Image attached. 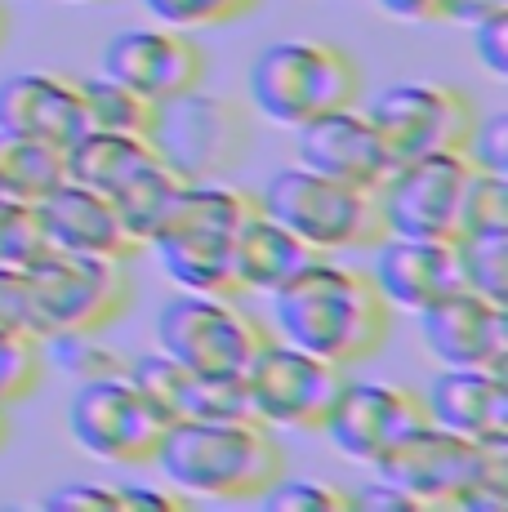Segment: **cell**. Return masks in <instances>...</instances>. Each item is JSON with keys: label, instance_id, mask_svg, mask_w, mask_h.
Listing matches in <instances>:
<instances>
[{"label": "cell", "instance_id": "1", "mask_svg": "<svg viewBox=\"0 0 508 512\" xmlns=\"http://www.w3.org/2000/svg\"><path fill=\"white\" fill-rule=\"evenodd\" d=\"M268 303L277 339L344 370H357L375 357L393 330V308L379 299L366 268L335 263V254H317L304 272L272 290Z\"/></svg>", "mask_w": 508, "mask_h": 512}, {"label": "cell", "instance_id": "2", "mask_svg": "<svg viewBox=\"0 0 508 512\" xmlns=\"http://www.w3.org/2000/svg\"><path fill=\"white\" fill-rule=\"evenodd\" d=\"M156 472L188 499H259L286 472L277 432L254 415L174 419L156 450Z\"/></svg>", "mask_w": 508, "mask_h": 512}, {"label": "cell", "instance_id": "3", "mask_svg": "<svg viewBox=\"0 0 508 512\" xmlns=\"http://www.w3.org/2000/svg\"><path fill=\"white\" fill-rule=\"evenodd\" d=\"M370 472L406 490L419 512L508 508V446H477V441L442 432L433 423H419L415 432H406Z\"/></svg>", "mask_w": 508, "mask_h": 512}, {"label": "cell", "instance_id": "4", "mask_svg": "<svg viewBox=\"0 0 508 512\" xmlns=\"http://www.w3.org/2000/svg\"><path fill=\"white\" fill-rule=\"evenodd\" d=\"M246 90L250 107L268 125L299 130V125L317 121L335 107L361 103L366 72L344 45L290 36V41H272L254 54Z\"/></svg>", "mask_w": 508, "mask_h": 512}, {"label": "cell", "instance_id": "5", "mask_svg": "<svg viewBox=\"0 0 508 512\" xmlns=\"http://www.w3.org/2000/svg\"><path fill=\"white\" fill-rule=\"evenodd\" d=\"M254 205V192L223 179L188 183L170 219L148 241L161 272L192 294H237L232 285V241Z\"/></svg>", "mask_w": 508, "mask_h": 512}, {"label": "cell", "instance_id": "6", "mask_svg": "<svg viewBox=\"0 0 508 512\" xmlns=\"http://www.w3.org/2000/svg\"><path fill=\"white\" fill-rule=\"evenodd\" d=\"M254 201L286 223L312 254H353L370 250L384 236L379 201L370 187L339 183L308 165H281L268 183L254 192Z\"/></svg>", "mask_w": 508, "mask_h": 512}, {"label": "cell", "instance_id": "7", "mask_svg": "<svg viewBox=\"0 0 508 512\" xmlns=\"http://www.w3.org/2000/svg\"><path fill=\"white\" fill-rule=\"evenodd\" d=\"M170 423V410L143 383H134L130 370L76 383L72 401H67V437L99 464H152Z\"/></svg>", "mask_w": 508, "mask_h": 512}, {"label": "cell", "instance_id": "8", "mask_svg": "<svg viewBox=\"0 0 508 512\" xmlns=\"http://www.w3.org/2000/svg\"><path fill=\"white\" fill-rule=\"evenodd\" d=\"M143 139L174 174H183L188 183H201L223 179L228 170L241 165V156L250 147V121L232 98L205 94L197 85L188 94L152 103V121Z\"/></svg>", "mask_w": 508, "mask_h": 512}, {"label": "cell", "instance_id": "9", "mask_svg": "<svg viewBox=\"0 0 508 512\" xmlns=\"http://www.w3.org/2000/svg\"><path fill=\"white\" fill-rule=\"evenodd\" d=\"M268 334L272 330L246 312L241 294L179 290V299L156 317V348L201 374H241Z\"/></svg>", "mask_w": 508, "mask_h": 512}, {"label": "cell", "instance_id": "10", "mask_svg": "<svg viewBox=\"0 0 508 512\" xmlns=\"http://www.w3.org/2000/svg\"><path fill=\"white\" fill-rule=\"evenodd\" d=\"M348 374L353 370L335 366L326 357H312L295 343L268 334L259 343V352L250 357V366L241 370V388H246L250 415L268 423L272 432L277 428L317 432Z\"/></svg>", "mask_w": 508, "mask_h": 512}, {"label": "cell", "instance_id": "11", "mask_svg": "<svg viewBox=\"0 0 508 512\" xmlns=\"http://www.w3.org/2000/svg\"><path fill=\"white\" fill-rule=\"evenodd\" d=\"M45 334L50 330H107L134 303L130 263L99 259V254L45 250L27 268Z\"/></svg>", "mask_w": 508, "mask_h": 512}, {"label": "cell", "instance_id": "12", "mask_svg": "<svg viewBox=\"0 0 508 512\" xmlns=\"http://www.w3.org/2000/svg\"><path fill=\"white\" fill-rule=\"evenodd\" d=\"M366 116L397 161L428 152H464V139L477 125V103L446 81H397L366 103Z\"/></svg>", "mask_w": 508, "mask_h": 512}, {"label": "cell", "instance_id": "13", "mask_svg": "<svg viewBox=\"0 0 508 512\" xmlns=\"http://www.w3.org/2000/svg\"><path fill=\"white\" fill-rule=\"evenodd\" d=\"M468 174H473V165L464 161V152H428L397 161L388 179L375 187L384 232L455 241Z\"/></svg>", "mask_w": 508, "mask_h": 512}, {"label": "cell", "instance_id": "14", "mask_svg": "<svg viewBox=\"0 0 508 512\" xmlns=\"http://www.w3.org/2000/svg\"><path fill=\"white\" fill-rule=\"evenodd\" d=\"M419 423H424V406H419L415 388L348 374L339 397H335V406L326 410V419H321L317 432L344 459H353L361 468H375L406 432L419 428Z\"/></svg>", "mask_w": 508, "mask_h": 512}, {"label": "cell", "instance_id": "15", "mask_svg": "<svg viewBox=\"0 0 508 512\" xmlns=\"http://www.w3.org/2000/svg\"><path fill=\"white\" fill-rule=\"evenodd\" d=\"M419 343L437 366L504 370L508 366V308L500 299L455 285L415 312Z\"/></svg>", "mask_w": 508, "mask_h": 512}, {"label": "cell", "instance_id": "16", "mask_svg": "<svg viewBox=\"0 0 508 512\" xmlns=\"http://www.w3.org/2000/svg\"><path fill=\"white\" fill-rule=\"evenodd\" d=\"M99 72L130 85L148 103H165L174 94H188L205 81V49L192 41V32L179 27H125L103 45Z\"/></svg>", "mask_w": 508, "mask_h": 512}, {"label": "cell", "instance_id": "17", "mask_svg": "<svg viewBox=\"0 0 508 512\" xmlns=\"http://www.w3.org/2000/svg\"><path fill=\"white\" fill-rule=\"evenodd\" d=\"M295 161L317 174H330V179H339V183L370 187V192H375V187L388 179V170L397 165V156H393V147L384 143V134L375 130V121L353 103V107H335V112L299 125Z\"/></svg>", "mask_w": 508, "mask_h": 512}, {"label": "cell", "instance_id": "18", "mask_svg": "<svg viewBox=\"0 0 508 512\" xmlns=\"http://www.w3.org/2000/svg\"><path fill=\"white\" fill-rule=\"evenodd\" d=\"M366 277L375 281L379 299L397 312L415 317L419 308H428L433 299H442L446 290H455L459 281V259L455 241H437V236H393L384 232L370 245Z\"/></svg>", "mask_w": 508, "mask_h": 512}, {"label": "cell", "instance_id": "19", "mask_svg": "<svg viewBox=\"0 0 508 512\" xmlns=\"http://www.w3.org/2000/svg\"><path fill=\"white\" fill-rule=\"evenodd\" d=\"M424 423L477 446H508V383L504 370H468L442 366L424 392Z\"/></svg>", "mask_w": 508, "mask_h": 512}, {"label": "cell", "instance_id": "20", "mask_svg": "<svg viewBox=\"0 0 508 512\" xmlns=\"http://www.w3.org/2000/svg\"><path fill=\"white\" fill-rule=\"evenodd\" d=\"M36 214H41V228L50 236V250L99 254V259H121V263H134L143 254V245L130 236L112 196L94 192L85 183L63 179L58 187H50L36 201Z\"/></svg>", "mask_w": 508, "mask_h": 512}, {"label": "cell", "instance_id": "21", "mask_svg": "<svg viewBox=\"0 0 508 512\" xmlns=\"http://www.w3.org/2000/svg\"><path fill=\"white\" fill-rule=\"evenodd\" d=\"M0 130L63 152L90 130L81 85L58 72H14L0 81Z\"/></svg>", "mask_w": 508, "mask_h": 512}, {"label": "cell", "instance_id": "22", "mask_svg": "<svg viewBox=\"0 0 508 512\" xmlns=\"http://www.w3.org/2000/svg\"><path fill=\"white\" fill-rule=\"evenodd\" d=\"M125 370H130L134 383H143V388L170 410V419H241V415H250L241 374L188 370L174 357H165L161 348L130 357Z\"/></svg>", "mask_w": 508, "mask_h": 512}, {"label": "cell", "instance_id": "23", "mask_svg": "<svg viewBox=\"0 0 508 512\" xmlns=\"http://www.w3.org/2000/svg\"><path fill=\"white\" fill-rule=\"evenodd\" d=\"M317 254L299 241L286 223H277L259 201L246 210L237 228V241H232V285L237 294H263L268 299L272 290H281L295 272H304Z\"/></svg>", "mask_w": 508, "mask_h": 512}, {"label": "cell", "instance_id": "24", "mask_svg": "<svg viewBox=\"0 0 508 512\" xmlns=\"http://www.w3.org/2000/svg\"><path fill=\"white\" fill-rule=\"evenodd\" d=\"M152 147L143 134H116V130H85L76 143L63 147V170L72 183H85L94 192L112 196L134 170L152 161Z\"/></svg>", "mask_w": 508, "mask_h": 512}, {"label": "cell", "instance_id": "25", "mask_svg": "<svg viewBox=\"0 0 508 512\" xmlns=\"http://www.w3.org/2000/svg\"><path fill=\"white\" fill-rule=\"evenodd\" d=\"M183 187H188V179L174 174L161 156H152L143 170H134L130 179L112 192V205L121 210L125 228H130V236L143 245V250H148V241L161 232V223L170 219V210L179 205Z\"/></svg>", "mask_w": 508, "mask_h": 512}, {"label": "cell", "instance_id": "26", "mask_svg": "<svg viewBox=\"0 0 508 512\" xmlns=\"http://www.w3.org/2000/svg\"><path fill=\"white\" fill-rule=\"evenodd\" d=\"M41 361L45 370L63 374L72 383H90V379H107V374H125L130 357L116 352L103 339V330H50L41 334Z\"/></svg>", "mask_w": 508, "mask_h": 512}, {"label": "cell", "instance_id": "27", "mask_svg": "<svg viewBox=\"0 0 508 512\" xmlns=\"http://www.w3.org/2000/svg\"><path fill=\"white\" fill-rule=\"evenodd\" d=\"M63 179H67V170H63V152H58V147L0 130V187H5L9 196L41 201V196Z\"/></svg>", "mask_w": 508, "mask_h": 512}, {"label": "cell", "instance_id": "28", "mask_svg": "<svg viewBox=\"0 0 508 512\" xmlns=\"http://www.w3.org/2000/svg\"><path fill=\"white\" fill-rule=\"evenodd\" d=\"M455 259H459V281H464L468 290L508 303V228L459 232Z\"/></svg>", "mask_w": 508, "mask_h": 512}, {"label": "cell", "instance_id": "29", "mask_svg": "<svg viewBox=\"0 0 508 512\" xmlns=\"http://www.w3.org/2000/svg\"><path fill=\"white\" fill-rule=\"evenodd\" d=\"M81 98H85V116H90V130H116V134H148L152 121V103L143 94H134L130 85L112 81V76H85Z\"/></svg>", "mask_w": 508, "mask_h": 512}, {"label": "cell", "instance_id": "30", "mask_svg": "<svg viewBox=\"0 0 508 512\" xmlns=\"http://www.w3.org/2000/svg\"><path fill=\"white\" fill-rule=\"evenodd\" d=\"M45 250H50V236L41 228L36 201L0 196V263L5 268H32Z\"/></svg>", "mask_w": 508, "mask_h": 512}, {"label": "cell", "instance_id": "31", "mask_svg": "<svg viewBox=\"0 0 508 512\" xmlns=\"http://www.w3.org/2000/svg\"><path fill=\"white\" fill-rule=\"evenodd\" d=\"M143 9L165 27L179 32H205V27H223V23H241L246 14L263 5V0H139Z\"/></svg>", "mask_w": 508, "mask_h": 512}, {"label": "cell", "instance_id": "32", "mask_svg": "<svg viewBox=\"0 0 508 512\" xmlns=\"http://www.w3.org/2000/svg\"><path fill=\"white\" fill-rule=\"evenodd\" d=\"M45 379L41 343L27 334H0V406L27 401Z\"/></svg>", "mask_w": 508, "mask_h": 512}, {"label": "cell", "instance_id": "33", "mask_svg": "<svg viewBox=\"0 0 508 512\" xmlns=\"http://www.w3.org/2000/svg\"><path fill=\"white\" fill-rule=\"evenodd\" d=\"M259 508L268 512H348V490L330 486L321 477H290L281 472L259 495Z\"/></svg>", "mask_w": 508, "mask_h": 512}, {"label": "cell", "instance_id": "34", "mask_svg": "<svg viewBox=\"0 0 508 512\" xmlns=\"http://www.w3.org/2000/svg\"><path fill=\"white\" fill-rule=\"evenodd\" d=\"M495 228H508V179L473 170L464 187V205H459V232H495Z\"/></svg>", "mask_w": 508, "mask_h": 512}, {"label": "cell", "instance_id": "35", "mask_svg": "<svg viewBox=\"0 0 508 512\" xmlns=\"http://www.w3.org/2000/svg\"><path fill=\"white\" fill-rule=\"evenodd\" d=\"M0 334H27V339H41L45 334L27 268H5L0 263Z\"/></svg>", "mask_w": 508, "mask_h": 512}, {"label": "cell", "instance_id": "36", "mask_svg": "<svg viewBox=\"0 0 508 512\" xmlns=\"http://www.w3.org/2000/svg\"><path fill=\"white\" fill-rule=\"evenodd\" d=\"M464 161L482 174L508 179V112L477 116L473 134L464 139Z\"/></svg>", "mask_w": 508, "mask_h": 512}, {"label": "cell", "instance_id": "37", "mask_svg": "<svg viewBox=\"0 0 508 512\" xmlns=\"http://www.w3.org/2000/svg\"><path fill=\"white\" fill-rule=\"evenodd\" d=\"M45 508H58V512H121V495H116V486H103V481H72V486H58L54 495H45Z\"/></svg>", "mask_w": 508, "mask_h": 512}, {"label": "cell", "instance_id": "38", "mask_svg": "<svg viewBox=\"0 0 508 512\" xmlns=\"http://www.w3.org/2000/svg\"><path fill=\"white\" fill-rule=\"evenodd\" d=\"M473 32V49H477V63L486 67L491 76H508V9L504 14H491L482 23L468 27Z\"/></svg>", "mask_w": 508, "mask_h": 512}, {"label": "cell", "instance_id": "39", "mask_svg": "<svg viewBox=\"0 0 508 512\" xmlns=\"http://www.w3.org/2000/svg\"><path fill=\"white\" fill-rule=\"evenodd\" d=\"M121 495V512H174V508H188L192 499L179 495L170 481H156V486H143V481H125L116 486Z\"/></svg>", "mask_w": 508, "mask_h": 512}, {"label": "cell", "instance_id": "40", "mask_svg": "<svg viewBox=\"0 0 508 512\" xmlns=\"http://www.w3.org/2000/svg\"><path fill=\"white\" fill-rule=\"evenodd\" d=\"M348 508H388V512H419V504L406 495V490H397L393 481H384V477H370L366 486H357V490H348Z\"/></svg>", "mask_w": 508, "mask_h": 512}, {"label": "cell", "instance_id": "41", "mask_svg": "<svg viewBox=\"0 0 508 512\" xmlns=\"http://www.w3.org/2000/svg\"><path fill=\"white\" fill-rule=\"evenodd\" d=\"M508 0H442V23H459V27H473L491 14H504Z\"/></svg>", "mask_w": 508, "mask_h": 512}, {"label": "cell", "instance_id": "42", "mask_svg": "<svg viewBox=\"0 0 508 512\" xmlns=\"http://www.w3.org/2000/svg\"><path fill=\"white\" fill-rule=\"evenodd\" d=\"M397 23H442V0H375Z\"/></svg>", "mask_w": 508, "mask_h": 512}, {"label": "cell", "instance_id": "43", "mask_svg": "<svg viewBox=\"0 0 508 512\" xmlns=\"http://www.w3.org/2000/svg\"><path fill=\"white\" fill-rule=\"evenodd\" d=\"M9 41V9H5V0H0V49H5Z\"/></svg>", "mask_w": 508, "mask_h": 512}, {"label": "cell", "instance_id": "44", "mask_svg": "<svg viewBox=\"0 0 508 512\" xmlns=\"http://www.w3.org/2000/svg\"><path fill=\"white\" fill-rule=\"evenodd\" d=\"M9 441V406H0V446Z\"/></svg>", "mask_w": 508, "mask_h": 512}, {"label": "cell", "instance_id": "45", "mask_svg": "<svg viewBox=\"0 0 508 512\" xmlns=\"http://www.w3.org/2000/svg\"><path fill=\"white\" fill-rule=\"evenodd\" d=\"M72 5H99V0H72Z\"/></svg>", "mask_w": 508, "mask_h": 512}, {"label": "cell", "instance_id": "46", "mask_svg": "<svg viewBox=\"0 0 508 512\" xmlns=\"http://www.w3.org/2000/svg\"><path fill=\"white\" fill-rule=\"evenodd\" d=\"M0 196H9V192H5V187H0Z\"/></svg>", "mask_w": 508, "mask_h": 512}]
</instances>
